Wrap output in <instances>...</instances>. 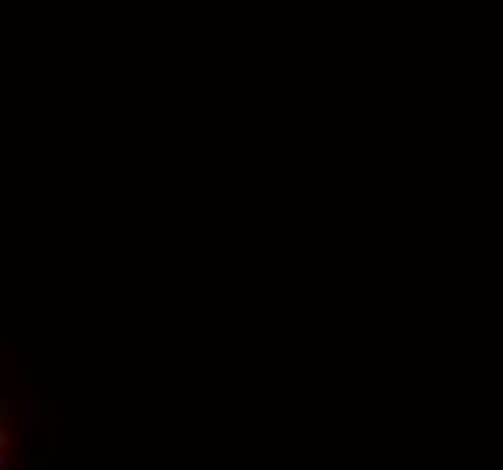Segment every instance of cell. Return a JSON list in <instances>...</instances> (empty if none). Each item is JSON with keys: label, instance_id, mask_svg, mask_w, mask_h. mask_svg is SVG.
I'll use <instances>...</instances> for the list:
<instances>
[{"label": "cell", "instance_id": "6da1fadb", "mask_svg": "<svg viewBox=\"0 0 503 470\" xmlns=\"http://www.w3.org/2000/svg\"><path fill=\"white\" fill-rule=\"evenodd\" d=\"M26 467H29V470H48V460H44V456H33Z\"/></svg>", "mask_w": 503, "mask_h": 470}]
</instances>
